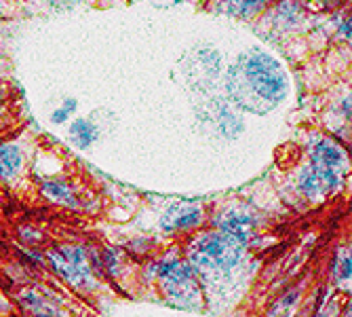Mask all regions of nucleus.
Segmentation results:
<instances>
[{
  "label": "nucleus",
  "instance_id": "1",
  "mask_svg": "<svg viewBox=\"0 0 352 317\" xmlns=\"http://www.w3.org/2000/svg\"><path fill=\"white\" fill-rule=\"evenodd\" d=\"M223 91L239 112L264 116L289 98L292 81L285 63L274 53L249 47L223 72Z\"/></svg>",
  "mask_w": 352,
  "mask_h": 317
},
{
  "label": "nucleus",
  "instance_id": "2",
  "mask_svg": "<svg viewBox=\"0 0 352 317\" xmlns=\"http://www.w3.org/2000/svg\"><path fill=\"white\" fill-rule=\"evenodd\" d=\"M249 243L221 231H201L186 243L184 258L195 271L203 290H226L241 271Z\"/></svg>",
  "mask_w": 352,
  "mask_h": 317
},
{
  "label": "nucleus",
  "instance_id": "3",
  "mask_svg": "<svg viewBox=\"0 0 352 317\" xmlns=\"http://www.w3.org/2000/svg\"><path fill=\"white\" fill-rule=\"evenodd\" d=\"M47 267L72 290L91 294L100 288V263L98 249L82 243L53 245L45 254Z\"/></svg>",
  "mask_w": 352,
  "mask_h": 317
},
{
  "label": "nucleus",
  "instance_id": "4",
  "mask_svg": "<svg viewBox=\"0 0 352 317\" xmlns=\"http://www.w3.org/2000/svg\"><path fill=\"white\" fill-rule=\"evenodd\" d=\"M152 277L161 288L165 300L179 309H201L205 300V290L197 279L195 271L186 263L184 254L169 252L156 258L152 265Z\"/></svg>",
  "mask_w": 352,
  "mask_h": 317
},
{
  "label": "nucleus",
  "instance_id": "5",
  "mask_svg": "<svg viewBox=\"0 0 352 317\" xmlns=\"http://www.w3.org/2000/svg\"><path fill=\"white\" fill-rule=\"evenodd\" d=\"M344 172H333V170H323L314 167L308 161L298 170L296 174V190L308 201H325L327 197L340 193L346 184Z\"/></svg>",
  "mask_w": 352,
  "mask_h": 317
},
{
  "label": "nucleus",
  "instance_id": "6",
  "mask_svg": "<svg viewBox=\"0 0 352 317\" xmlns=\"http://www.w3.org/2000/svg\"><path fill=\"white\" fill-rule=\"evenodd\" d=\"M205 222L207 209L201 201H175L163 212L158 220V229L165 235H192Z\"/></svg>",
  "mask_w": 352,
  "mask_h": 317
},
{
  "label": "nucleus",
  "instance_id": "7",
  "mask_svg": "<svg viewBox=\"0 0 352 317\" xmlns=\"http://www.w3.org/2000/svg\"><path fill=\"white\" fill-rule=\"evenodd\" d=\"M306 158H308V163L314 167L348 174V163H350L348 150L331 134L312 132L308 142H306Z\"/></svg>",
  "mask_w": 352,
  "mask_h": 317
},
{
  "label": "nucleus",
  "instance_id": "8",
  "mask_svg": "<svg viewBox=\"0 0 352 317\" xmlns=\"http://www.w3.org/2000/svg\"><path fill=\"white\" fill-rule=\"evenodd\" d=\"M270 23L274 34H296L310 21V3L308 0H278L262 15Z\"/></svg>",
  "mask_w": 352,
  "mask_h": 317
},
{
  "label": "nucleus",
  "instance_id": "9",
  "mask_svg": "<svg viewBox=\"0 0 352 317\" xmlns=\"http://www.w3.org/2000/svg\"><path fill=\"white\" fill-rule=\"evenodd\" d=\"M260 220L255 218V214L243 209V207H230L223 209L217 216L211 218V227L215 231L228 233L232 237H239L243 241H247L251 245L253 237H255V229H258Z\"/></svg>",
  "mask_w": 352,
  "mask_h": 317
},
{
  "label": "nucleus",
  "instance_id": "10",
  "mask_svg": "<svg viewBox=\"0 0 352 317\" xmlns=\"http://www.w3.org/2000/svg\"><path fill=\"white\" fill-rule=\"evenodd\" d=\"M274 0H207V11L219 17L251 21L262 17Z\"/></svg>",
  "mask_w": 352,
  "mask_h": 317
},
{
  "label": "nucleus",
  "instance_id": "11",
  "mask_svg": "<svg viewBox=\"0 0 352 317\" xmlns=\"http://www.w3.org/2000/svg\"><path fill=\"white\" fill-rule=\"evenodd\" d=\"M57 300L59 298H55L51 292L38 288H25L17 296V303L28 317H66Z\"/></svg>",
  "mask_w": 352,
  "mask_h": 317
},
{
  "label": "nucleus",
  "instance_id": "12",
  "mask_svg": "<svg viewBox=\"0 0 352 317\" xmlns=\"http://www.w3.org/2000/svg\"><path fill=\"white\" fill-rule=\"evenodd\" d=\"M41 193L45 199H49L55 205L78 209L80 207V197L76 188L66 180V178H45L41 180Z\"/></svg>",
  "mask_w": 352,
  "mask_h": 317
},
{
  "label": "nucleus",
  "instance_id": "13",
  "mask_svg": "<svg viewBox=\"0 0 352 317\" xmlns=\"http://www.w3.org/2000/svg\"><path fill=\"white\" fill-rule=\"evenodd\" d=\"M102 130L91 116H74L68 123V142L78 150H89L100 140Z\"/></svg>",
  "mask_w": 352,
  "mask_h": 317
},
{
  "label": "nucleus",
  "instance_id": "14",
  "mask_svg": "<svg viewBox=\"0 0 352 317\" xmlns=\"http://www.w3.org/2000/svg\"><path fill=\"white\" fill-rule=\"evenodd\" d=\"M25 165V152L17 142H0V182H9L21 174Z\"/></svg>",
  "mask_w": 352,
  "mask_h": 317
},
{
  "label": "nucleus",
  "instance_id": "15",
  "mask_svg": "<svg viewBox=\"0 0 352 317\" xmlns=\"http://www.w3.org/2000/svg\"><path fill=\"white\" fill-rule=\"evenodd\" d=\"M331 279L340 290H350V279H352V256L350 247L340 245L333 254L331 260Z\"/></svg>",
  "mask_w": 352,
  "mask_h": 317
},
{
  "label": "nucleus",
  "instance_id": "16",
  "mask_svg": "<svg viewBox=\"0 0 352 317\" xmlns=\"http://www.w3.org/2000/svg\"><path fill=\"white\" fill-rule=\"evenodd\" d=\"M122 260H124V252L118 247H104L98 252V263H100V275L104 277H118L122 271Z\"/></svg>",
  "mask_w": 352,
  "mask_h": 317
},
{
  "label": "nucleus",
  "instance_id": "17",
  "mask_svg": "<svg viewBox=\"0 0 352 317\" xmlns=\"http://www.w3.org/2000/svg\"><path fill=\"white\" fill-rule=\"evenodd\" d=\"M331 23H333V34L340 43L344 45H350V39H352V17H350V11L344 9V11H338V13H331Z\"/></svg>",
  "mask_w": 352,
  "mask_h": 317
},
{
  "label": "nucleus",
  "instance_id": "18",
  "mask_svg": "<svg viewBox=\"0 0 352 317\" xmlns=\"http://www.w3.org/2000/svg\"><path fill=\"white\" fill-rule=\"evenodd\" d=\"M76 112H78V100L68 95V98H63L61 104L51 112V123L53 125H68Z\"/></svg>",
  "mask_w": 352,
  "mask_h": 317
},
{
  "label": "nucleus",
  "instance_id": "19",
  "mask_svg": "<svg viewBox=\"0 0 352 317\" xmlns=\"http://www.w3.org/2000/svg\"><path fill=\"white\" fill-rule=\"evenodd\" d=\"M344 300L340 296H331V298H323L318 300V305L314 307L310 317H342V309H344Z\"/></svg>",
  "mask_w": 352,
  "mask_h": 317
},
{
  "label": "nucleus",
  "instance_id": "20",
  "mask_svg": "<svg viewBox=\"0 0 352 317\" xmlns=\"http://www.w3.org/2000/svg\"><path fill=\"white\" fill-rule=\"evenodd\" d=\"M298 298H300V290H292L287 296H283L280 300H276V305H274V309H272V315H289V309L298 303Z\"/></svg>",
  "mask_w": 352,
  "mask_h": 317
},
{
  "label": "nucleus",
  "instance_id": "21",
  "mask_svg": "<svg viewBox=\"0 0 352 317\" xmlns=\"http://www.w3.org/2000/svg\"><path fill=\"white\" fill-rule=\"evenodd\" d=\"M308 3H310V0H308ZM312 3L316 5L318 11H323V13H338V11L348 9L350 0H312Z\"/></svg>",
  "mask_w": 352,
  "mask_h": 317
},
{
  "label": "nucleus",
  "instance_id": "22",
  "mask_svg": "<svg viewBox=\"0 0 352 317\" xmlns=\"http://www.w3.org/2000/svg\"><path fill=\"white\" fill-rule=\"evenodd\" d=\"M19 239L23 241L25 247L38 245V243L43 241V231L32 229V227H21V229H19Z\"/></svg>",
  "mask_w": 352,
  "mask_h": 317
},
{
  "label": "nucleus",
  "instance_id": "23",
  "mask_svg": "<svg viewBox=\"0 0 352 317\" xmlns=\"http://www.w3.org/2000/svg\"><path fill=\"white\" fill-rule=\"evenodd\" d=\"M342 317H352V305H350V300H346V305L342 309Z\"/></svg>",
  "mask_w": 352,
  "mask_h": 317
},
{
  "label": "nucleus",
  "instance_id": "24",
  "mask_svg": "<svg viewBox=\"0 0 352 317\" xmlns=\"http://www.w3.org/2000/svg\"><path fill=\"white\" fill-rule=\"evenodd\" d=\"M169 3H175V5H182V3H188V0H169Z\"/></svg>",
  "mask_w": 352,
  "mask_h": 317
}]
</instances>
